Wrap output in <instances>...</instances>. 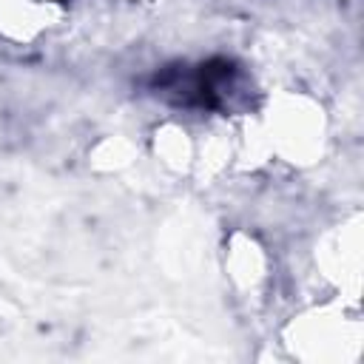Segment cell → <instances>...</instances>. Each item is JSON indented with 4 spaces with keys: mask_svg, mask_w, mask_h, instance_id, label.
<instances>
[{
    "mask_svg": "<svg viewBox=\"0 0 364 364\" xmlns=\"http://www.w3.org/2000/svg\"><path fill=\"white\" fill-rule=\"evenodd\" d=\"M162 91H176V102L182 105H196V108H225L228 100L236 94L239 80L236 68L228 60H210L199 65L193 74H176L159 80Z\"/></svg>",
    "mask_w": 364,
    "mask_h": 364,
    "instance_id": "obj_1",
    "label": "cell"
}]
</instances>
